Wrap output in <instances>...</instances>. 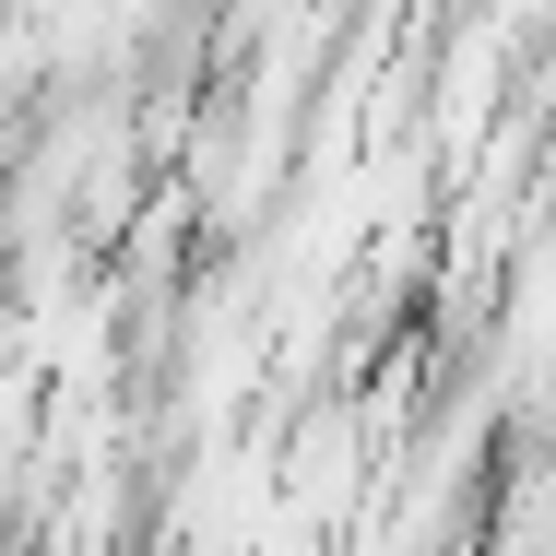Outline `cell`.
I'll return each mask as SVG.
<instances>
[]
</instances>
